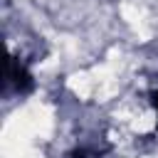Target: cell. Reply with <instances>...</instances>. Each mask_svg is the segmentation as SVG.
Segmentation results:
<instances>
[{
  "instance_id": "1",
  "label": "cell",
  "mask_w": 158,
  "mask_h": 158,
  "mask_svg": "<svg viewBox=\"0 0 158 158\" xmlns=\"http://www.w3.org/2000/svg\"><path fill=\"white\" fill-rule=\"evenodd\" d=\"M15 86V91H27L32 86V74L25 69V64H20L17 59L10 62V69H7V89Z\"/></svg>"
},
{
  "instance_id": "2",
  "label": "cell",
  "mask_w": 158,
  "mask_h": 158,
  "mask_svg": "<svg viewBox=\"0 0 158 158\" xmlns=\"http://www.w3.org/2000/svg\"><path fill=\"white\" fill-rule=\"evenodd\" d=\"M153 109H156V114H158V91L153 94Z\"/></svg>"
}]
</instances>
